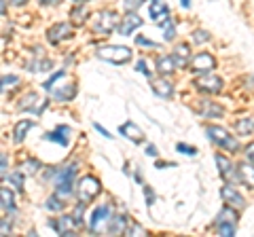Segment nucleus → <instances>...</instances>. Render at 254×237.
Instances as JSON below:
<instances>
[{
    "label": "nucleus",
    "instance_id": "nucleus-31",
    "mask_svg": "<svg viewBox=\"0 0 254 237\" xmlns=\"http://www.w3.org/2000/svg\"><path fill=\"white\" fill-rule=\"evenodd\" d=\"M43 168V163L38 161V159H34V157H30V159H26V163H23V174H28V176H32V174H36L38 170Z\"/></svg>",
    "mask_w": 254,
    "mask_h": 237
},
{
    "label": "nucleus",
    "instance_id": "nucleus-4",
    "mask_svg": "<svg viewBox=\"0 0 254 237\" xmlns=\"http://www.w3.org/2000/svg\"><path fill=\"white\" fill-rule=\"evenodd\" d=\"M110 218H113V208L110 205H98L89 214V231L91 233H106Z\"/></svg>",
    "mask_w": 254,
    "mask_h": 237
},
{
    "label": "nucleus",
    "instance_id": "nucleus-3",
    "mask_svg": "<svg viewBox=\"0 0 254 237\" xmlns=\"http://www.w3.org/2000/svg\"><path fill=\"white\" fill-rule=\"evenodd\" d=\"M98 58L104 61H110L115 66H123L131 59V49H127L123 45H104L98 49Z\"/></svg>",
    "mask_w": 254,
    "mask_h": 237
},
{
    "label": "nucleus",
    "instance_id": "nucleus-5",
    "mask_svg": "<svg viewBox=\"0 0 254 237\" xmlns=\"http://www.w3.org/2000/svg\"><path fill=\"white\" fill-rule=\"evenodd\" d=\"M100 191H102V184H100V180L93 176H85V178H81V182L76 184V197H78V201H83V203L93 201L95 197L100 195Z\"/></svg>",
    "mask_w": 254,
    "mask_h": 237
},
{
    "label": "nucleus",
    "instance_id": "nucleus-27",
    "mask_svg": "<svg viewBox=\"0 0 254 237\" xmlns=\"http://www.w3.org/2000/svg\"><path fill=\"white\" fill-rule=\"evenodd\" d=\"M235 129L240 136H250V133H254V118L252 117H242L240 121L235 123Z\"/></svg>",
    "mask_w": 254,
    "mask_h": 237
},
{
    "label": "nucleus",
    "instance_id": "nucleus-52",
    "mask_svg": "<svg viewBox=\"0 0 254 237\" xmlns=\"http://www.w3.org/2000/svg\"><path fill=\"white\" fill-rule=\"evenodd\" d=\"M70 2H74V4H85V2H91V0H70Z\"/></svg>",
    "mask_w": 254,
    "mask_h": 237
},
{
    "label": "nucleus",
    "instance_id": "nucleus-41",
    "mask_svg": "<svg viewBox=\"0 0 254 237\" xmlns=\"http://www.w3.org/2000/svg\"><path fill=\"white\" fill-rule=\"evenodd\" d=\"M144 186V193H146V205L148 208H153V203H155V191L150 186H146V184H142Z\"/></svg>",
    "mask_w": 254,
    "mask_h": 237
},
{
    "label": "nucleus",
    "instance_id": "nucleus-46",
    "mask_svg": "<svg viewBox=\"0 0 254 237\" xmlns=\"http://www.w3.org/2000/svg\"><path fill=\"white\" fill-rule=\"evenodd\" d=\"M93 129H98V131H100V133H102V136H104V138H113V133H108L104 127H102L100 123H93Z\"/></svg>",
    "mask_w": 254,
    "mask_h": 237
},
{
    "label": "nucleus",
    "instance_id": "nucleus-33",
    "mask_svg": "<svg viewBox=\"0 0 254 237\" xmlns=\"http://www.w3.org/2000/svg\"><path fill=\"white\" fill-rule=\"evenodd\" d=\"M9 184H13L19 193H23V172H15L9 174Z\"/></svg>",
    "mask_w": 254,
    "mask_h": 237
},
{
    "label": "nucleus",
    "instance_id": "nucleus-45",
    "mask_svg": "<svg viewBox=\"0 0 254 237\" xmlns=\"http://www.w3.org/2000/svg\"><path fill=\"white\" fill-rule=\"evenodd\" d=\"M246 159L254 163V142H252V144L246 146Z\"/></svg>",
    "mask_w": 254,
    "mask_h": 237
},
{
    "label": "nucleus",
    "instance_id": "nucleus-48",
    "mask_svg": "<svg viewBox=\"0 0 254 237\" xmlns=\"http://www.w3.org/2000/svg\"><path fill=\"white\" fill-rule=\"evenodd\" d=\"M157 168H159V170H161V168H174V163H165V161H159V163H157Z\"/></svg>",
    "mask_w": 254,
    "mask_h": 237
},
{
    "label": "nucleus",
    "instance_id": "nucleus-14",
    "mask_svg": "<svg viewBox=\"0 0 254 237\" xmlns=\"http://www.w3.org/2000/svg\"><path fill=\"white\" fill-rule=\"evenodd\" d=\"M19 108H21V110H30V113H34V115H41L43 110L47 108V102H43L41 98H38V93L30 91L28 96H23V98H21Z\"/></svg>",
    "mask_w": 254,
    "mask_h": 237
},
{
    "label": "nucleus",
    "instance_id": "nucleus-17",
    "mask_svg": "<svg viewBox=\"0 0 254 237\" xmlns=\"http://www.w3.org/2000/svg\"><path fill=\"white\" fill-rule=\"evenodd\" d=\"M70 129L68 125H60V127H55L53 131H49V133H45V140H49V142H58L60 146H64L66 148L68 144H70Z\"/></svg>",
    "mask_w": 254,
    "mask_h": 237
},
{
    "label": "nucleus",
    "instance_id": "nucleus-42",
    "mask_svg": "<svg viewBox=\"0 0 254 237\" xmlns=\"http://www.w3.org/2000/svg\"><path fill=\"white\" fill-rule=\"evenodd\" d=\"M136 45H140V47H150V49H157V43L148 41L146 36H138V38H136Z\"/></svg>",
    "mask_w": 254,
    "mask_h": 237
},
{
    "label": "nucleus",
    "instance_id": "nucleus-11",
    "mask_svg": "<svg viewBox=\"0 0 254 237\" xmlns=\"http://www.w3.org/2000/svg\"><path fill=\"white\" fill-rule=\"evenodd\" d=\"M220 197H222V201H225L227 205H231V208H235V210H244L246 208V199L242 197V193L237 191V188H233L229 182L220 188Z\"/></svg>",
    "mask_w": 254,
    "mask_h": 237
},
{
    "label": "nucleus",
    "instance_id": "nucleus-13",
    "mask_svg": "<svg viewBox=\"0 0 254 237\" xmlns=\"http://www.w3.org/2000/svg\"><path fill=\"white\" fill-rule=\"evenodd\" d=\"M216 165H218V172H220V176H222L225 182L235 184L237 180H240V176H237V168H233L231 161H229L225 155H216Z\"/></svg>",
    "mask_w": 254,
    "mask_h": 237
},
{
    "label": "nucleus",
    "instance_id": "nucleus-34",
    "mask_svg": "<svg viewBox=\"0 0 254 237\" xmlns=\"http://www.w3.org/2000/svg\"><path fill=\"white\" fill-rule=\"evenodd\" d=\"M17 85H19V76H15V74H4L2 76V91L13 89V87H17Z\"/></svg>",
    "mask_w": 254,
    "mask_h": 237
},
{
    "label": "nucleus",
    "instance_id": "nucleus-10",
    "mask_svg": "<svg viewBox=\"0 0 254 237\" xmlns=\"http://www.w3.org/2000/svg\"><path fill=\"white\" fill-rule=\"evenodd\" d=\"M76 91H78V87L72 81H66V83H62L60 87H51V89H49L51 98L55 102H70V100H74Z\"/></svg>",
    "mask_w": 254,
    "mask_h": 237
},
{
    "label": "nucleus",
    "instance_id": "nucleus-37",
    "mask_svg": "<svg viewBox=\"0 0 254 237\" xmlns=\"http://www.w3.org/2000/svg\"><path fill=\"white\" fill-rule=\"evenodd\" d=\"M190 38H193L195 45H201V43H208L212 36H210V32H205V30H197V32H193Z\"/></svg>",
    "mask_w": 254,
    "mask_h": 237
},
{
    "label": "nucleus",
    "instance_id": "nucleus-38",
    "mask_svg": "<svg viewBox=\"0 0 254 237\" xmlns=\"http://www.w3.org/2000/svg\"><path fill=\"white\" fill-rule=\"evenodd\" d=\"M176 151L182 153V155H189V157H195V155H197V148L185 144V142H178V144H176Z\"/></svg>",
    "mask_w": 254,
    "mask_h": 237
},
{
    "label": "nucleus",
    "instance_id": "nucleus-26",
    "mask_svg": "<svg viewBox=\"0 0 254 237\" xmlns=\"http://www.w3.org/2000/svg\"><path fill=\"white\" fill-rule=\"evenodd\" d=\"M87 15H89V13H87L85 6H83V4H76L74 9L70 11V23H72V26H76V28H81L83 23L87 21Z\"/></svg>",
    "mask_w": 254,
    "mask_h": 237
},
{
    "label": "nucleus",
    "instance_id": "nucleus-21",
    "mask_svg": "<svg viewBox=\"0 0 254 237\" xmlns=\"http://www.w3.org/2000/svg\"><path fill=\"white\" fill-rule=\"evenodd\" d=\"M148 15H150V19H163V17H168L170 15V9H168V4H165V0H150V6H148Z\"/></svg>",
    "mask_w": 254,
    "mask_h": 237
},
{
    "label": "nucleus",
    "instance_id": "nucleus-19",
    "mask_svg": "<svg viewBox=\"0 0 254 237\" xmlns=\"http://www.w3.org/2000/svg\"><path fill=\"white\" fill-rule=\"evenodd\" d=\"M172 58H174V61H176L178 68L189 66V61H190V47H189L187 43H180L178 47H174Z\"/></svg>",
    "mask_w": 254,
    "mask_h": 237
},
{
    "label": "nucleus",
    "instance_id": "nucleus-8",
    "mask_svg": "<svg viewBox=\"0 0 254 237\" xmlns=\"http://www.w3.org/2000/svg\"><path fill=\"white\" fill-rule=\"evenodd\" d=\"M195 87L203 93H218L222 91V78L212 72H205L199 78H195Z\"/></svg>",
    "mask_w": 254,
    "mask_h": 237
},
{
    "label": "nucleus",
    "instance_id": "nucleus-22",
    "mask_svg": "<svg viewBox=\"0 0 254 237\" xmlns=\"http://www.w3.org/2000/svg\"><path fill=\"white\" fill-rule=\"evenodd\" d=\"M153 91L161 100H170L174 96V85L170 81H165V78H159V81H153Z\"/></svg>",
    "mask_w": 254,
    "mask_h": 237
},
{
    "label": "nucleus",
    "instance_id": "nucleus-32",
    "mask_svg": "<svg viewBox=\"0 0 254 237\" xmlns=\"http://www.w3.org/2000/svg\"><path fill=\"white\" fill-rule=\"evenodd\" d=\"M214 227H216L218 235H222V237H231V235H235V227H237V223H220V225H214Z\"/></svg>",
    "mask_w": 254,
    "mask_h": 237
},
{
    "label": "nucleus",
    "instance_id": "nucleus-30",
    "mask_svg": "<svg viewBox=\"0 0 254 237\" xmlns=\"http://www.w3.org/2000/svg\"><path fill=\"white\" fill-rule=\"evenodd\" d=\"M0 195H2V210H6V212H13V210H15L13 193H11L6 186H2V188H0Z\"/></svg>",
    "mask_w": 254,
    "mask_h": 237
},
{
    "label": "nucleus",
    "instance_id": "nucleus-20",
    "mask_svg": "<svg viewBox=\"0 0 254 237\" xmlns=\"http://www.w3.org/2000/svg\"><path fill=\"white\" fill-rule=\"evenodd\" d=\"M237 176H240V180L244 184H248L254 188V163L252 161H244L237 165Z\"/></svg>",
    "mask_w": 254,
    "mask_h": 237
},
{
    "label": "nucleus",
    "instance_id": "nucleus-51",
    "mask_svg": "<svg viewBox=\"0 0 254 237\" xmlns=\"http://www.w3.org/2000/svg\"><path fill=\"white\" fill-rule=\"evenodd\" d=\"M0 9H2V15H6V0H2V2H0Z\"/></svg>",
    "mask_w": 254,
    "mask_h": 237
},
{
    "label": "nucleus",
    "instance_id": "nucleus-53",
    "mask_svg": "<svg viewBox=\"0 0 254 237\" xmlns=\"http://www.w3.org/2000/svg\"><path fill=\"white\" fill-rule=\"evenodd\" d=\"M180 4L185 6V9H189V6H190V0H180Z\"/></svg>",
    "mask_w": 254,
    "mask_h": 237
},
{
    "label": "nucleus",
    "instance_id": "nucleus-24",
    "mask_svg": "<svg viewBox=\"0 0 254 237\" xmlns=\"http://www.w3.org/2000/svg\"><path fill=\"white\" fill-rule=\"evenodd\" d=\"M174 70H176V61H174V58H168V55H161V58H157V72L161 74V76L174 74Z\"/></svg>",
    "mask_w": 254,
    "mask_h": 237
},
{
    "label": "nucleus",
    "instance_id": "nucleus-36",
    "mask_svg": "<svg viewBox=\"0 0 254 237\" xmlns=\"http://www.w3.org/2000/svg\"><path fill=\"white\" fill-rule=\"evenodd\" d=\"M64 76H66V72H64V70H60V72H55V74H53L51 78H47V81L43 83V89H45V91H49L51 87H53L55 83H58V81H62Z\"/></svg>",
    "mask_w": 254,
    "mask_h": 237
},
{
    "label": "nucleus",
    "instance_id": "nucleus-47",
    "mask_svg": "<svg viewBox=\"0 0 254 237\" xmlns=\"http://www.w3.org/2000/svg\"><path fill=\"white\" fill-rule=\"evenodd\" d=\"M146 155H150V157H157V155H159L157 146H155V144H146Z\"/></svg>",
    "mask_w": 254,
    "mask_h": 237
},
{
    "label": "nucleus",
    "instance_id": "nucleus-40",
    "mask_svg": "<svg viewBox=\"0 0 254 237\" xmlns=\"http://www.w3.org/2000/svg\"><path fill=\"white\" fill-rule=\"evenodd\" d=\"M0 233H2V235L11 233V220H9V216H4L2 220H0Z\"/></svg>",
    "mask_w": 254,
    "mask_h": 237
},
{
    "label": "nucleus",
    "instance_id": "nucleus-16",
    "mask_svg": "<svg viewBox=\"0 0 254 237\" xmlns=\"http://www.w3.org/2000/svg\"><path fill=\"white\" fill-rule=\"evenodd\" d=\"M119 133H123V136H125L127 140H131L133 144H142V142H144V131H142L133 121L123 123L121 127H119Z\"/></svg>",
    "mask_w": 254,
    "mask_h": 237
},
{
    "label": "nucleus",
    "instance_id": "nucleus-28",
    "mask_svg": "<svg viewBox=\"0 0 254 237\" xmlns=\"http://www.w3.org/2000/svg\"><path fill=\"white\" fill-rule=\"evenodd\" d=\"M28 68L32 70V72H49V70H53V61L38 58L36 61H30Z\"/></svg>",
    "mask_w": 254,
    "mask_h": 237
},
{
    "label": "nucleus",
    "instance_id": "nucleus-6",
    "mask_svg": "<svg viewBox=\"0 0 254 237\" xmlns=\"http://www.w3.org/2000/svg\"><path fill=\"white\" fill-rule=\"evenodd\" d=\"M119 23H121V19L115 11H100L93 19V30L100 34H110L119 30Z\"/></svg>",
    "mask_w": 254,
    "mask_h": 237
},
{
    "label": "nucleus",
    "instance_id": "nucleus-9",
    "mask_svg": "<svg viewBox=\"0 0 254 237\" xmlns=\"http://www.w3.org/2000/svg\"><path fill=\"white\" fill-rule=\"evenodd\" d=\"M49 227H51V229H53V231L58 233V235H66V237L74 235V233H76V229H78V225H76L74 216H60V218L51 220Z\"/></svg>",
    "mask_w": 254,
    "mask_h": 237
},
{
    "label": "nucleus",
    "instance_id": "nucleus-43",
    "mask_svg": "<svg viewBox=\"0 0 254 237\" xmlns=\"http://www.w3.org/2000/svg\"><path fill=\"white\" fill-rule=\"evenodd\" d=\"M136 70H138V72H142V74H144V76H150V70L146 68V61H144V59H140V61H138V66H136Z\"/></svg>",
    "mask_w": 254,
    "mask_h": 237
},
{
    "label": "nucleus",
    "instance_id": "nucleus-29",
    "mask_svg": "<svg viewBox=\"0 0 254 237\" xmlns=\"http://www.w3.org/2000/svg\"><path fill=\"white\" fill-rule=\"evenodd\" d=\"M64 205H66V203L62 201V195L55 193V195H51L49 199H47L45 208H47V210H51V212H62V210H64Z\"/></svg>",
    "mask_w": 254,
    "mask_h": 237
},
{
    "label": "nucleus",
    "instance_id": "nucleus-49",
    "mask_svg": "<svg viewBox=\"0 0 254 237\" xmlns=\"http://www.w3.org/2000/svg\"><path fill=\"white\" fill-rule=\"evenodd\" d=\"M11 2H13L15 6H23V4H26V2H28V0H11Z\"/></svg>",
    "mask_w": 254,
    "mask_h": 237
},
{
    "label": "nucleus",
    "instance_id": "nucleus-23",
    "mask_svg": "<svg viewBox=\"0 0 254 237\" xmlns=\"http://www.w3.org/2000/svg\"><path fill=\"white\" fill-rule=\"evenodd\" d=\"M34 127V121H28V118H23V121H19L17 125H15V129H13V140L17 142V144H21L23 140H26L28 136V131Z\"/></svg>",
    "mask_w": 254,
    "mask_h": 237
},
{
    "label": "nucleus",
    "instance_id": "nucleus-15",
    "mask_svg": "<svg viewBox=\"0 0 254 237\" xmlns=\"http://www.w3.org/2000/svg\"><path fill=\"white\" fill-rule=\"evenodd\" d=\"M142 26V17L140 15H136L133 11H127V15L121 19V23H119V34L121 36H129L133 30Z\"/></svg>",
    "mask_w": 254,
    "mask_h": 237
},
{
    "label": "nucleus",
    "instance_id": "nucleus-44",
    "mask_svg": "<svg viewBox=\"0 0 254 237\" xmlns=\"http://www.w3.org/2000/svg\"><path fill=\"white\" fill-rule=\"evenodd\" d=\"M6 153H2V157H0V172H2V178L6 180Z\"/></svg>",
    "mask_w": 254,
    "mask_h": 237
},
{
    "label": "nucleus",
    "instance_id": "nucleus-7",
    "mask_svg": "<svg viewBox=\"0 0 254 237\" xmlns=\"http://www.w3.org/2000/svg\"><path fill=\"white\" fill-rule=\"evenodd\" d=\"M189 68L193 70L195 74H205V72H212V70L216 68V59H214L210 53H197L195 58H190Z\"/></svg>",
    "mask_w": 254,
    "mask_h": 237
},
{
    "label": "nucleus",
    "instance_id": "nucleus-35",
    "mask_svg": "<svg viewBox=\"0 0 254 237\" xmlns=\"http://www.w3.org/2000/svg\"><path fill=\"white\" fill-rule=\"evenodd\" d=\"M125 235H136V237H140V235H146V231L142 229L138 223H127V227H125Z\"/></svg>",
    "mask_w": 254,
    "mask_h": 237
},
{
    "label": "nucleus",
    "instance_id": "nucleus-25",
    "mask_svg": "<svg viewBox=\"0 0 254 237\" xmlns=\"http://www.w3.org/2000/svg\"><path fill=\"white\" fill-rule=\"evenodd\" d=\"M159 28H161V32H163V38L165 41H174L176 38V26H174V19L170 17H163V19H159Z\"/></svg>",
    "mask_w": 254,
    "mask_h": 237
},
{
    "label": "nucleus",
    "instance_id": "nucleus-2",
    "mask_svg": "<svg viewBox=\"0 0 254 237\" xmlns=\"http://www.w3.org/2000/svg\"><path fill=\"white\" fill-rule=\"evenodd\" d=\"M205 136H208V140L214 142L216 146L227 148L229 153H240V142H237L227 129L218 127V125H208V127H205Z\"/></svg>",
    "mask_w": 254,
    "mask_h": 237
},
{
    "label": "nucleus",
    "instance_id": "nucleus-1",
    "mask_svg": "<svg viewBox=\"0 0 254 237\" xmlns=\"http://www.w3.org/2000/svg\"><path fill=\"white\" fill-rule=\"evenodd\" d=\"M76 172H78V165L76 163H70L66 168H60L55 170V176H53V186H55V193L66 197L74 191V182H76Z\"/></svg>",
    "mask_w": 254,
    "mask_h": 237
},
{
    "label": "nucleus",
    "instance_id": "nucleus-18",
    "mask_svg": "<svg viewBox=\"0 0 254 237\" xmlns=\"http://www.w3.org/2000/svg\"><path fill=\"white\" fill-rule=\"evenodd\" d=\"M199 115L203 118H220L222 115H225V108H222L220 104H216V102H212V100H201Z\"/></svg>",
    "mask_w": 254,
    "mask_h": 237
},
{
    "label": "nucleus",
    "instance_id": "nucleus-12",
    "mask_svg": "<svg viewBox=\"0 0 254 237\" xmlns=\"http://www.w3.org/2000/svg\"><path fill=\"white\" fill-rule=\"evenodd\" d=\"M72 36H74V32L68 23H55V26L49 28V32H47V41H49L51 45H60L64 41H68V38H72Z\"/></svg>",
    "mask_w": 254,
    "mask_h": 237
},
{
    "label": "nucleus",
    "instance_id": "nucleus-50",
    "mask_svg": "<svg viewBox=\"0 0 254 237\" xmlns=\"http://www.w3.org/2000/svg\"><path fill=\"white\" fill-rule=\"evenodd\" d=\"M41 4H55V2H60V0H38Z\"/></svg>",
    "mask_w": 254,
    "mask_h": 237
},
{
    "label": "nucleus",
    "instance_id": "nucleus-39",
    "mask_svg": "<svg viewBox=\"0 0 254 237\" xmlns=\"http://www.w3.org/2000/svg\"><path fill=\"white\" fill-rule=\"evenodd\" d=\"M140 4H144V0H123V6L127 11H136Z\"/></svg>",
    "mask_w": 254,
    "mask_h": 237
}]
</instances>
